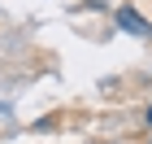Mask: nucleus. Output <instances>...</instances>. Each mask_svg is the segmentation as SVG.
I'll list each match as a JSON object with an SVG mask.
<instances>
[{
    "instance_id": "2",
    "label": "nucleus",
    "mask_w": 152,
    "mask_h": 144,
    "mask_svg": "<svg viewBox=\"0 0 152 144\" xmlns=\"http://www.w3.org/2000/svg\"><path fill=\"white\" fill-rule=\"evenodd\" d=\"M148 122H152V105H148Z\"/></svg>"
},
{
    "instance_id": "1",
    "label": "nucleus",
    "mask_w": 152,
    "mask_h": 144,
    "mask_svg": "<svg viewBox=\"0 0 152 144\" xmlns=\"http://www.w3.org/2000/svg\"><path fill=\"white\" fill-rule=\"evenodd\" d=\"M117 26L130 31V35H139V39H152V22H148V18H139L130 4H117Z\"/></svg>"
}]
</instances>
